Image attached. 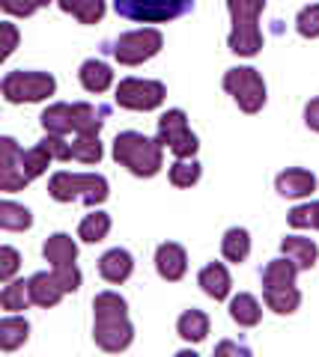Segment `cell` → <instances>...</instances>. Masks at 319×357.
<instances>
[{
    "label": "cell",
    "instance_id": "f1b7e54d",
    "mask_svg": "<svg viewBox=\"0 0 319 357\" xmlns=\"http://www.w3.org/2000/svg\"><path fill=\"white\" fill-rule=\"evenodd\" d=\"M30 280H9V286L0 292V307L9 310V312H18V310H27L30 304Z\"/></svg>",
    "mask_w": 319,
    "mask_h": 357
},
{
    "label": "cell",
    "instance_id": "d6a6232c",
    "mask_svg": "<svg viewBox=\"0 0 319 357\" xmlns=\"http://www.w3.org/2000/svg\"><path fill=\"white\" fill-rule=\"evenodd\" d=\"M197 178H200V164L194 158H179L170 167V182L176 188H191L197 185Z\"/></svg>",
    "mask_w": 319,
    "mask_h": 357
},
{
    "label": "cell",
    "instance_id": "60d3db41",
    "mask_svg": "<svg viewBox=\"0 0 319 357\" xmlns=\"http://www.w3.org/2000/svg\"><path fill=\"white\" fill-rule=\"evenodd\" d=\"M304 122H307V128L319 131V98L307 102V107H304Z\"/></svg>",
    "mask_w": 319,
    "mask_h": 357
},
{
    "label": "cell",
    "instance_id": "4dcf8cb0",
    "mask_svg": "<svg viewBox=\"0 0 319 357\" xmlns=\"http://www.w3.org/2000/svg\"><path fill=\"white\" fill-rule=\"evenodd\" d=\"M107 229H111V218L105 215V211H93V215H87L78 227V236L87 241V244H96L107 236Z\"/></svg>",
    "mask_w": 319,
    "mask_h": 357
},
{
    "label": "cell",
    "instance_id": "6da1fadb",
    "mask_svg": "<svg viewBox=\"0 0 319 357\" xmlns=\"http://www.w3.org/2000/svg\"><path fill=\"white\" fill-rule=\"evenodd\" d=\"M93 340L105 351H126L135 340V328L128 321V307L117 292H98L93 301Z\"/></svg>",
    "mask_w": 319,
    "mask_h": 357
},
{
    "label": "cell",
    "instance_id": "f546056e",
    "mask_svg": "<svg viewBox=\"0 0 319 357\" xmlns=\"http://www.w3.org/2000/svg\"><path fill=\"white\" fill-rule=\"evenodd\" d=\"M72 158L81 164H98L102 161V143H98V134H78L72 140Z\"/></svg>",
    "mask_w": 319,
    "mask_h": 357
},
{
    "label": "cell",
    "instance_id": "b9f144b4",
    "mask_svg": "<svg viewBox=\"0 0 319 357\" xmlns=\"http://www.w3.org/2000/svg\"><path fill=\"white\" fill-rule=\"evenodd\" d=\"M227 351H245V349H239V345H233V342H221V345H218V354H227Z\"/></svg>",
    "mask_w": 319,
    "mask_h": 357
},
{
    "label": "cell",
    "instance_id": "603a6c76",
    "mask_svg": "<svg viewBox=\"0 0 319 357\" xmlns=\"http://www.w3.org/2000/svg\"><path fill=\"white\" fill-rule=\"evenodd\" d=\"M42 128L45 134H66L75 131V116H72V105H51L45 114H42Z\"/></svg>",
    "mask_w": 319,
    "mask_h": 357
},
{
    "label": "cell",
    "instance_id": "e0dca14e",
    "mask_svg": "<svg viewBox=\"0 0 319 357\" xmlns=\"http://www.w3.org/2000/svg\"><path fill=\"white\" fill-rule=\"evenodd\" d=\"M42 253H45V259L57 268V265H75V259H78V244L72 241V236H66V232H57V236H51L45 241V248H42Z\"/></svg>",
    "mask_w": 319,
    "mask_h": 357
},
{
    "label": "cell",
    "instance_id": "3957f363",
    "mask_svg": "<svg viewBox=\"0 0 319 357\" xmlns=\"http://www.w3.org/2000/svg\"><path fill=\"white\" fill-rule=\"evenodd\" d=\"M114 158L123 167H128L135 176L149 178L161 170V143L149 140L147 134L123 131L114 140Z\"/></svg>",
    "mask_w": 319,
    "mask_h": 357
},
{
    "label": "cell",
    "instance_id": "484cf974",
    "mask_svg": "<svg viewBox=\"0 0 319 357\" xmlns=\"http://www.w3.org/2000/svg\"><path fill=\"white\" fill-rule=\"evenodd\" d=\"M262 298H266V307L281 312V316H290V312L299 310L302 304V295L295 286H281V289H266L262 292Z\"/></svg>",
    "mask_w": 319,
    "mask_h": 357
},
{
    "label": "cell",
    "instance_id": "5bb4252c",
    "mask_svg": "<svg viewBox=\"0 0 319 357\" xmlns=\"http://www.w3.org/2000/svg\"><path fill=\"white\" fill-rule=\"evenodd\" d=\"M66 295V289L60 286L57 280V274H45V271H39V274H33L30 277V298H33V304L36 307H54V304H60V298Z\"/></svg>",
    "mask_w": 319,
    "mask_h": 357
},
{
    "label": "cell",
    "instance_id": "2e32d148",
    "mask_svg": "<svg viewBox=\"0 0 319 357\" xmlns=\"http://www.w3.org/2000/svg\"><path fill=\"white\" fill-rule=\"evenodd\" d=\"M281 250H283V256H290V259L299 265V271L313 268L316 265V256H319L316 244L311 238H302V236H287V238L281 241Z\"/></svg>",
    "mask_w": 319,
    "mask_h": 357
},
{
    "label": "cell",
    "instance_id": "30bf717a",
    "mask_svg": "<svg viewBox=\"0 0 319 357\" xmlns=\"http://www.w3.org/2000/svg\"><path fill=\"white\" fill-rule=\"evenodd\" d=\"M164 84L158 81H140V77H126L117 86V105L126 110H156L164 102Z\"/></svg>",
    "mask_w": 319,
    "mask_h": 357
},
{
    "label": "cell",
    "instance_id": "ab89813d",
    "mask_svg": "<svg viewBox=\"0 0 319 357\" xmlns=\"http://www.w3.org/2000/svg\"><path fill=\"white\" fill-rule=\"evenodd\" d=\"M0 30H3V54L0 57H13V51L18 48V30H15V24H9V21H3L0 24Z\"/></svg>",
    "mask_w": 319,
    "mask_h": 357
},
{
    "label": "cell",
    "instance_id": "f35d334b",
    "mask_svg": "<svg viewBox=\"0 0 319 357\" xmlns=\"http://www.w3.org/2000/svg\"><path fill=\"white\" fill-rule=\"evenodd\" d=\"M54 274H57L60 286L66 289V295L75 292V289L81 286V271H78V265H57V268H54Z\"/></svg>",
    "mask_w": 319,
    "mask_h": 357
},
{
    "label": "cell",
    "instance_id": "52a82bcc",
    "mask_svg": "<svg viewBox=\"0 0 319 357\" xmlns=\"http://www.w3.org/2000/svg\"><path fill=\"white\" fill-rule=\"evenodd\" d=\"M224 89L236 98V105L245 110V114H257V110L266 105V84L257 69H230L224 75Z\"/></svg>",
    "mask_w": 319,
    "mask_h": 357
},
{
    "label": "cell",
    "instance_id": "d4e9b609",
    "mask_svg": "<svg viewBox=\"0 0 319 357\" xmlns=\"http://www.w3.org/2000/svg\"><path fill=\"white\" fill-rule=\"evenodd\" d=\"M63 13H69L81 24H98L105 15V0H57Z\"/></svg>",
    "mask_w": 319,
    "mask_h": 357
},
{
    "label": "cell",
    "instance_id": "d6986e66",
    "mask_svg": "<svg viewBox=\"0 0 319 357\" xmlns=\"http://www.w3.org/2000/svg\"><path fill=\"white\" fill-rule=\"evenodd\" d=\"M78 75H81V84L87 93H105V89L114 84V72L107 69L102 60H87Z\"/></svg>",
    "mask_w": 319,
    "mask_h": 357
},
{
    "label": "cell",
    "instance_id": "4316f807",
    "mask_svg": "<svg viewBox=\"0 0 319 357\" xmlns=\"http://www.w3.org/2000/svg\"><path fill=\"white\" fill-rule=\"evenodd\" d=\"M221 250H224V256L230 262H245L248 253H251V236L245 229H239V227L227 229L224 241H221Z\"/></svg>",
    "mask_w": 319,
    "mask_h": 357
},
{
    "label": "cell",
    "instance_id": "83f0119b",
    "mask_svg": "<svg viewBox=\"0 0 319 357\" xmlns=\"http://www.w3.org/2000/svg\"><path fill=\"white\" fill-rule=\"evenodd\" d=\"M30 211L24 206L18 203H9V199H3L0 203V227H3L6 232H21V229H30Z\"/></svg>",
    "mask_w": 319,
    "mask_h": 357
},
{
    "label": "cell",
    "instance_id": "836d02e7",
    "mask_svg": "<svg viewBox=\"0 0 319 357\" xmlns=\"http://www.w3.org/2000/svg\"><path fill=\"white\" fill-rule=\"evenodd\" d=\"M51 161H54V158H51V152H48L45 143H39V146L27 149V152H24V170H27V176H30V182H33L36 176L45 173V167H48Z\"/></svg>",
    "mask_w": 319,
    "mask_h": 357
},
{
    "label": "cell",
    "instance_id": "8d00e7d4",
    "mask_svg": "<svg viewBox=\"0 0 319 357\" xmlns=\"http://www.w3.org/2000/svg\"><path fill=\"white\" fill-rule=\"evenodd\" d=\"M51 0H0V6H3V13H9V15H18V18H27V15H33L36 9H42V6H48Z\"/></svg>",
    "mask_w": 319,
    "mask_h": 357
},
{
    "label": "cell",
    "instance_id": "5b68a950",
    "mask_svg": "<svg viewBox=\"0 0 319 357\" xmlns=\"http://www.w3.org/2000/svg\"><path fill=\"white\" fill-rule=\"evenodd\" d=\"M194 0H114V9L128 21H144V24H161L173 21L185 13H191Z\"/></svg>",
    "mask_w": 319,
    "mask_h": 357
},
{
    "label": "cell",
    "instance_id": "ffe728a7",
    "mask_svg": "<svg viewBox=\"0 0 319 357\" xmlns=\"http://www.w3.org/2000/svg\"><path fill=\"white\" fill-rule=\"evenodd\" d=\"M230 316H233L236 325L242 328H254L260 325V319H262V307L257 304V298L254 295H236L233 301H230Z\"/></svg>",
    "mask_w": 319,
    "mask_h": 357
},
{
    "label": "cell",
    "instance_id": "277c9868",
    "mask_svg": "<svg viewBox=\"0 0 319 357\" xmlns=\"http://www.w3.org/2000/svg\"><path fill=\"white\" fill-rule=\"evenodd\" d=\"M48 191L57 203H75L81 199L87 206H98L107 199V178L96 173H54Z\"/></svg>",
    "mask_w": 319,
    "mask_h": 357
},
{
    "label": "cell",
    "instance_id": "e575fe53",
    "mask_svg": "<svg viewBox=\"0 0 319 357\" xmlns=\"http://www.w3.org/2000/svg\"><path fill=\"white\" fill-rule=\"evenodd\" d=\"M290 227H295V229H319V203L295 206L290 211Z\"/></svg>",
    "mask_w": 319,
    "mask_h": 357
},
{
    "label": "cell",
    "instance_id": "7402d4cb",
    "mask_svg": "<svg viewBox=\"0 0 319 357\" xmlns=\"http://www.w3.org/2000/svg\"><path fill=\"white\" fill-rule=\"evenodd\" d=\"M176 331H179V337L185 342H203L206 333H209V316L200 312V310L182 312L179 321H176Z\"/></svg>",
    "mask_w": 319,
    "mask_h": 357
},
{
    "label": "cell",
    "instance_id": "7c38bea8",
    "mask_svg": "<svg viewBox=\"0 0 319 357\" xmlns=\"http://www.w3.org/2000/svg\"><path fill=\"white\" fill-rule=\"evenodd\" d=\"M156 268H158V274L164 277V280H182L185 277V268H188V256H185V250L179 248V244H161V248L156 250Z\"/></svg>",
    "mask_w": 319,
    "mask_h": 357
},
{
    "label": "cell",
    "instance_id": "74e56055",
    "mask_svg": "<svg viewBox=\"0 0 319 357\" xmlns=\"http://www.w3.org/2000/svg\"><path fill=\"white\" fill-rule=\"evenodd\" d=\"M18 265H21V256L15 248H0V280L9 283L15 277L18 271Z\"/></svg>",
    "mask_w": 319,
    "mask_h": 357
},
{
    "label": "cell",
    "instance_id": "8fae6325",
    "mask_svg": "<svg viewBox=\"0 0 319 357\" xmlns=\"http://www.w3.org/2000/svg\"><path fill=\"white\" fill-rule=\"evenodd\" d=\"M0 191L15 194L24 185H30V176L24 170V152L18 149V143L13 137L0 140Z\"/></svg>",
    "mask_w": 319,
    "mask_h": 357
},
{
    "label": "cell",
    "instance_id": "ac0fdd59",
    "mask_svg": "<svg viewBox=\"0 0 319 357\" xmlns=\"http://www.w3.org/2000/svg\"><path fill=\"white\" fill-rule=\"evenodd\" d=\"M200 286H203V292L209 298H215V301H224L230 295V274H227V268L221 262H212V265H206L203 271H200Z\"/></svg>",
    "mask_w": 319,
    "mask_h": 357
},
{
    "label": "cell",
    "instance_id": "4fadbf2b",
    "mask_svg": "<svg viewBox=\"0 0 319 357\" xmlns=\"http://www.w3.org/2000/svg\"><path fill=\"white\" fill-rule=\"evenodd\" d=\"M274 188L283 197H311L316 191V176L302 170V167H292V170H283L274 178Z\"/></svg>",
    "mask_w": 319,
    "mask_h": 357
},
{
    "label": "cell",
    "instance_id": "44dd1931",
    "mask_svg": "<svg viewBox=\"0 0 319 357\" xmlns=\"http://www.w3.org/2000/svg\"><path fill=\"white\" fill-rule=\"evenodd\" d=\"M27 333H30L27 319H21V316L0 319V349H3V351H15L18 345L27 342Z\"/></svg>",
    "mask_w": 319,
    "mask_h": 357
},
{
    "label": "cell",
    "instance_id": "9c48e42d",
    "mask_svg": "<svg viewBox=\"0 0 319 357\" xmlns=\"http://www.w3.org/2000/svg\"><path fill=\"white\" fill-rule=\"evenodd\" d=\"M161 33L152 30V27H144V30H131V33H123L114 45V57L123 63V66H138L149 57H156L161 51Z\"/></svg>",
    "mask_w": 319,
    "mask_h": 357
},
{
    "label": "cell",
    "instance_id": "1f68e13d",
    "mask_svg": "<svg viewBox=\"0 0 319 357\" xmlns=\"http://www.w3.org/2000/svg\"><path fill=\"white\" fill-rule=\"evenodd\" d=\"M72 116H75V134H98V128H102V119H98L96 107L87 102L72 105Z\"/></svg>",
    "mask_w": 319,
    "mask_h": 357
},
{
    "label": "cell",
    "instance_id": "9a60e30c",
    "mask_svg": "<svg viewBox=\"0 0 319 357\" xmlns=\"http://www.w3.org/2000/svg\"><path fill=\"white\" fill-rule=\"evenodd\" d=\"M131 268H135V262H131V253L128 250H107L102 259H98V274L105 277L107 283H126L131 277Z\"/></svg>",
    "mask_w": 319,
    "mask_h": 357
},
{
    "label": "cell",
    "instance_id": "cb8c5ba5",
    "mask_svg": "<svg viewBox=\"0 0 319 357\" xmlns=\"http://www.w3.org/2000/svg\"><path fill=\"white\" fill-rule=\"evenodd\" d=\"M295 274H299V265H295L290 256H287V259H274V262L266 265V271H262V286H266V289L292 286Z\"/></svg>",
    "mask_w": 319,
    "mask_h": 357
},
{
    "label": "cell",
    "instance_id": "ba28073f",
    "mask_svg": "<svg viewBox=\"0 0 319 357\" xmlns=\"http://www.w3.org/2000/svg\"><path fill=\"white\" fill-rule=\"evenodd\" d=\"M158 143L168 146L176 158H194L197 155V137L194 131L188 128V119H185L182 110H168L158 119Z\"/></svg>",
    "mask_w": 319,
    "mask_h": 357
},
{
    "label": "cell",
    "instance_id": "d590c367",
    "mask_svg": "<svg viewBox=\"0 0 319 357\" xmlns=\"http://www.w3.org/2000/svg\"><path fill=\"white\" fill-rule=\"evenodd\" d=\"M295 30H299L304 39H316L319 36V6L316 3L304 6L299 13V18H295Z\"/></svg>",
    "mask_w": 319,
    "mask_h": 357
},
{
    "label": "cell",
    "instance_id": "8992f818",
    "mask_svg": "<svg viewBox=\"0 0 319 357\" xmlns=\"http://www.w3.org/2000/svg\"><path fill=\"white\" fill-rule=\"evenodd\" d=\"M54 89H57V81L45 72H9L3 77V96H6V102H13V105L42 102Z\"/></svg>",
    "mask_w": 319,
    "mask_h": 357
},
{
    "label": "cell",
    "instance_id": "7a4b0ae2",
    "mask_svg": "<svg viewBox=\"0 0 319 357\" xmlns=\"http://www.w3.org/2000/svg\"><path fill=\"white\" fill-rule=\"evenodd\" d=\"M233 30H230V51L239 57H254L262 48V33H260V15L266 9V0H227Z\"/></svg>",
    "mask_w": 319,
    "mask_h": 357
}]
</instances>
